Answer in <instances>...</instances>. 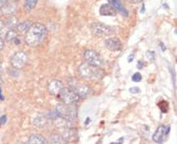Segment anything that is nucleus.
Listing matches in <instances>:
<instances>
[{
    "label": "nucleus",
    "mask_w": 177,
    "mask_h": 144,
    "mask_svg": "<svg viewBox=\"0 0 177 144\" xmlns=\"http://www.w3.org/2000/svg\"><path fill=\"white\" fill-rule=\"evenodd\" d=\"M62 89H63L62 82L57 80H53L49 81V83L48 85V90H49V94L53 95V96H58Z\"/></svg>",
    "instance_id": "obj_9"
},
{
    "label": "nucleus",
    "mask_w": 177,
    "mask_h": 144,
    "mask_svg": "<svg viewBox=\"0 0 177 144\" xmlns=\"http://www.w3.org/2000/svg\"><path fill=\"white\" fill-rule=\"evenodd\" d=\"M37 1L38 0H25V3H24L25 9L27 11H31L36 6Z\"/></svg>",
    "instance_id": "obj_22"
},
{
    "label": "nucleus",
    "mask_w": 177,
    "mask_h": 144,
    "mask_svg": "<svg viewBox=\"0 0 177 144\" xmlns=\"http://www.w3.org/2000/svg\"><path fill=\"white\" fill-rule=\"evenodd\" d=\"M28 144H49V142L42 134H33L29 136Z\"/></svg>",
    "instance_id": "obj_14"
},
{
    "label": "nucleus",
    "mask_w": 177,
    "mask_h": 144,
    "mask_svg": "<svg viewBox=\"0 0 177 144\" xmlns=\"http://www.w3.org/2000/svg\"><path fill=\"white\" fill-rule=\"evenodd\" d=\"M100 14L101 16L114 17L117 14V11L110 4H103L100 8Z\"/></svg>",
    "instance_id": "obj_13"
},
{
    "label": "nucleus",
    "mask_w": 177,
    "mask_h": 144,
    "mask_svg": "<svg viewBox=\"0 0 177 144\" xmlns=\"http://www.w3.org/2000/svg\"><path fill=\"white\" fill-rule=\"evenodd\" d=\"M4 45H5V42L3 39L0 38V51H1L4 49Z\"/></svg>",
    "instance_id": "obj_26"
},
{
    "label": "nucleus",
    "mask_w": 177,
    "mask_h": 144,
    "mask_svg": "<svg viewBox=\"0 0 177 144\" xmlns=\"http://www.w3.org/2000/svg\"><path fill=\"white\" fill-rule=\"evenodd\" d=\"M6 40L8 42H14L15 39L18 38V33L17 31H15L14 29H10L7 33H6Z\"/></svg>",
    "instance_id": "obj_20"
},
{
    "label": "nucleus",
    "mask_w": 177,
    "mask_h": 144,
    "mask_svg": "<svg viewBox=\"0 0 177 144\" xmlns=\"http://www.w3.org/2000/svg\"><path fill=\"white\" fill-rule=\"evenodd\" d=\"M28 56L24 51H18L12 56L11 58V64L14 69H22L24 67V65L27 63Z\"/></svg>",
    "instance_id": "obj_7"
},
{
    "label": "nucleus",
    "mask_w": 177,
    "mask_h": 144,
    "mask_svg": "<svg viewBox=\"0 0 177 144\" xmlns=\"http://www.w3.org/2000/svg\"><path fill=\"white\" fill-rule=\"evenodd\" d=\"M33 123H34V125H36L38 127H43V126H45V124L47 123V121H45V118L43 115H37L35 117Z\"/></svg>",
    "instance_id": "obj_21"
},
{
    "label": "nucleus",
    "mask_w": 177,
    "mask_h": 144,
    "mask_svg": "<svg viewBox=\"0 0 177 144\" xmlns=\"http://www.w3.org/2000/svg\"><path fill=\"white\" fill-rule=\"evenodd\" d=\"M47 35V28L42 23H34L25 34V43L30 47H37L40 45Z\"/></svg>",
    "instance_id": "obj_1"
},
{
    "label": "nucleus",
    "mask_w": 177,
    "mask_h": 144,
    "mask_svg": "<svg viewBox=\"0 0 177 144\" xmlns=\"http://www.w3.org/2000/svg\"><path fill=\"white\" fill-rule=\"evenodd\" d=\"M55 112L58 116H61L63 118L73 121L77 117V107L74 104H65L62 103L57 104Z\"/></svg>",
    "instance_id": "obj_3"
},
{
    "label": "nucleus",
    "mask_w": 177,
    "mask_h": 144,
    "mask_svg": "<svg viewBox=\"0 0 177 144\" xmlns=\"http://www.w3.org/2000/svg\"><path fill=\"white\" fill-rule=\"evenodd\" d=\"M78 98H86L90 94V88L85 84H75L72 87Z\"/></svg>",
    "instance_id": "obj_10"
},
{
    "label": "nucleus",
    "mask_w": 177,
    "mask_h": 144,
    "mask_svg": "<svg viewBox=\"0 0 177 144\" xmlns=\"http://www.w3.org/2000/svg\"><path fill=\"white\" fill-rule=\"evenodd\" d=\"M169 133V126H160L158 129L156 130L155 134L152 136V139L156 142V143H163L166 139L167 134Z\"/></svg>",
    "instance_id": "obj_8"
},
{
    "label": "nucleus",
    "mask_w": 177,
    "mask_h": 144,
    "mask_svg": "<svg viewBox=\"0 0 177 144\" xmlns=\"http://www.w3.org/2000/svg\"><path fill=\"white\" fill-rule=\"evenodd\" d=\"M88 122H90V119H89V118L86 119V122H85V124H88Z\"/></svg>",
    "instance_id": "obj_36"
},
{
    "label": "nucleus",
    "mask_w": 177,
    "mask_h": 144,
    "mask_svg": "<svg viewBox=\"0 0 177 144\" xmlns=\"http://www.w3.org/2000/svg\"><path fill=\"white\" fill-rule=\"evenodd\" d=\"M83 57L86 63L90 64V65H93V66L96 67H103L104 66V59L103 57L98 53L97 51L93 50V49H87L84 51V54Z\"/></svg>",
    "instance_id": "obj_6"
},
{
    "label": "nucleus",
    "mask_w": 177,
    "mask_h": 144,
    "mask_svg": "<svg viewBox=\"0 0 177 144\" xmlns=\"http://www.w3.org/2000/svg\"><path fill=\"white\" fill-rule=\"evenodd\" d=\"M122 142H123V138H121V140H119L118 142H111L110 144H122Z\"/></svg>",
    "instance_id": "obj_33"
},
{
    "label": "nucleus",
    "mask_w": 177,
    "mask_h": 144,
    "mask_svg": "<svg viewBox=\"0 0 177 144\" xmlns=\"http://www.w3.org/2000/svg\"><path fill=\"white\" fill-rule=\"evenodd\" d=\"M14 43H15L16 45H21V40H19L18 38H16V39H15V41H14Z\"/></svg>",
    "instance_id": "obj_31"
},
{
    "label": "nucleus",
    "mask_w": 177,
    "mask_h": 144,
    "mask_svg": "<svg viewBox=\"0 0 177 144\" xmlns=\"http://www.w3.org/2000/svg\"><path fill=\"white\" fill-rule=\"evenodd\" d=\"M91 30L92 33L96 37H104L114 34L115 29L112 26H109L107 24H104L102 22H94L91 25Z\"/></svg>",
    "instance_id": "obj_4"
},
{
    "label": "nucleus",
    "mask_w": 177,
    "mask_h": 144,
    "mask_svg": "<svg viewBox=\"0 0 177 144\" xmlns=\"http://www.w3.org/2000/svg\"><path fill=\"white\" fill-rule=\"evenodd\" d=\"M108 2H109V4L112 6V7H113L116 11L120 12L124 17H127V16L129 15L128 11H127L126 8L122 5V3L119 1V0H108Z\"/></svg>",
    "instance_id": "obj_15"
},
{
    "label": "nucleus",
    "mask_w": 177,
    "mask_h": 144,
    "mask_svg": "<svg viewBox=\"0 0 177 144\" xmlns=\"http://www.w3.org/2000/svg\"><path fill=\"white\" fill-rule=\"evenodd\" d=\"M8 2V0H0V10L2 9L3 6Z\"/></svg>",
    "instance_id": "obj_28"
},
{
    "label": "nucleus",
    "mask_w": 177,
    "mask_h": 144,
    "mask_svg": "<svg viewBox=\"0 0 177 144\" xmlns=\"http://www.w3.org/2000/svg\"><path fill=\"white\" fill-rule=\"evenodd\" d=\"M31 22L29 21H22L19 24L17 25V30L19 32V33H26V32L28 31V29L30 28L31 26Z\"/></svg>",
    "instance_id": "obj_18"
},
{
    "label": "nucleus",
    "mask_w": 177,
    "mask_h": 144,
    "mask_svg": "<svg viewBox=\"0 0 177 144\" xmlns=\"http://www.w3.org/2000/svg\"><path fill=\"white\" fill-rule=\"evenodd\" d=\"M141 80H142V76H141V75L140 73H136L132 76V80L135 81V82H140V81H141Z\"/></svg>",
    "instance_id": "obj_24"
},
{
    "label": "nucleus",
    "mask_w": 177,
    "mask_h": 144,
    "mask_svg": "<svg viewBox=\"0 0 177 144\" xmlns=\"http://www.w3.org/2000/svg\"><path fill=\"white\" fill-rule=\"evenodd\" d=\"M4 100V96H2L1 94V88H0V101H3Z\"/></svg>",
    "instance_id": "obj_34"
},
{
    "label": "nucleus",
    "mask_w": 177,
    "mask_h": 144,
    "mask_svg": "<svg viewBox=\"0 0 177 144\" xmlns=\"http://www.w3.org/2000/svg\"><path fill=\"white\" fill-rule=\"evenodd\" d=\"M4 24H5L6 26H7L8 28L13 29V28L15 27V26H17V25H18V19H17V18H16V17H14V16H11V17H9L7 19H6Z\"/></svg>",
    "instance_id": "obj_19"
},
{
    "label": "nucleus",
    "mask_w": 177,
    "mask_h": 144,
    "mask_svg": "<svg viewBox=\"0 0 177 144\" xmlns=\"http://www.w3.org/2000/svg\"><path fill=\"white\" fill-rule=\"evenodd\" d=\"M6 120H7V117H6L5 115L2 116L1 118H0V124H1V125H2V124H5V123H6Z\"/></svg>",
    "instance_id": "obj_27"
},
{
    "label": "nucleus",
    "mask_w": 177,
    "mask_h": 144,
    "mask_svg": "<svg viewBox=\"0 0 177 144\" xmlns=\"http://www.w3.org/2000/svg\"><path fill=\"white\" fill-rule=\"evenodd\" d=\"M78 73H80L81 76L85 78V80H101V78L104 76V71L99 68L90 65L88 63H82L78 67Z\"/></svg>",
    "instance_id": "obj_2"
},
{
    "label": "nucleus",
    "mask_w": 177,
    "mask_h": 144,
    "mask_svg": "<svg viewBox=\"0 0 177 144\" xmlns=\"http://www.w3.org/2000/svg\"><path fill=\"white\" fill-rule=\"evenodd\" d=\"M145 56L150 62H153L155 60V52L153 50H147L145 52Z\"/></svg>",
    "instance_id": "obj_23"
},
{
    "label": "nucleus",
    "mask_w": 177,
    "mask_h": 144,
    "mask_svg": "<svg viewBox=\"0 0 177 144\" xmlns=\"http://www.w3.org/2000/svg\"><path fill=\"white\" fill-rule=\"evenodd\" d=\"M130 92L132 94H137L140 92V89L139 87H131L130 88Z\"/></svg>",
    "instance_id": "obj_25"
},
{
    "label": "nucleus",
    "mask_w": 177,
    "mask_h": 144,
    "mask_svg": "<svg viewBox=\"0 0 177 144\" xmlns=\"http://www.w3.org/2000/svg\"><path fill=\"white\" fill-rule=\"evenodd\" d=\"M2 82H3V80H1V78H0V85H1V84H2Z\"/></svg>",
    "instance_id": "obj_37"
},
{
    "label": "nucleus",
    "mask_w": 177,
    "mask_h": 144,
    "mask_svg": "<svg viewBox=\"0 0 177 144\" xmlns=\"http://www.w3.org/2000/svg\"><path fill=\"white\" fill-rule=\"evenodd\" d=\"M2 28H3V23H2V22H0V31L2 30Z\"/></svg>",
    "instance_id": "obj_35"
},
{
    "label": "nucleus",
    "mask_w": 177,
    "mask_h": 144,
    "mask_svg": "<svg viewBox=\"0 0 177 144\" xmlns=\"http://www.w3.org/2000/svg\"><path fill=\"white\" fill-rule=\"evenodd\" d=\"M1 11L4 15H11L12 16L17 11V4L15 2L6 3L2 7Z\"/></svg>",
    "instance_id": "obj_17"
},
{
    "label": "nucleus",
    "mask_w": 177,
    "mask_h": 144,
    "mask_svg": "<svg viewBox=\"0 0 177 144\" xmlns=\"http://www.w3.org/2000/svg\"><path fill=\"white\" fill-rule=\"evenodd\" d=\"M104 45L111 51H118L122 48V44L119 39L117 38H109L104 41Z\"/></svg>",
    "instance_id": "obj_11"
},
{
    "label": "nucleus",
    "mask_w": 177,
    "mask_h": 144,
    "mask_svg": "<svg viewBox=\"0 0 177 144\" xmlns=\"http://www.w3.org/2000/svg\"><path fill=\"white\" fill-rule=\"evenodd\" d=\"M128 1L132 2V3H139V2L141 1V0H128Z\"/></svg>",
    "instance_id": "obj_32"
},
{
    "label": "nucleus",
    "mask_w": 177,
    "mask_h": 144,
    "mask_svg": "<svg viewBox=\"0 0 177 144\" xmlns=\"http://www.w3.org/2000/svg\"><path fill=\"white\" fill-rule=\"evenodd\" d=\"M49 144H66L67 141L64 139V137L59 134H52L49 135Z\"/></svg>",
    "instance_id": "obj_16"
},
{
    "label": "nucleus",
    "mask_w": 177,
    "mask_h": 144,
    "mask_svg": "<svg viewBox=\"0 0 177 144\" xmlns=\"http://www.w3.org/2000/svg\"><path fill=\"white\" fill-rule=\"evenodd\" d=\"M143 66H144V63H143L142 61H139V62H137V68H139V69H142Z\"/></svg>",
    "instance_id": "obj_29"
},
{
    "label": "nucleus",
    "mask_w": 177,
    "mask_h": 144,
    "mask_svg": "<svg viewBox=\"0 0 177 144\" xmlns=\"http://www.w3.org/2000/svg\"><path fill=\"white\" fill-rule=\"evenodd\" d=\"M57 97H59V99L65 104H75L80 100V98L76 94L75 91L70 87H63Z\"/></svg>",
    "instance_id": "obj_5"
},
{
    "label": "nucleus",
    "mask_w": 177,
    "mask_h": 144,
    "mask_svg": "<svg viewBox=\"0 0 177 144\" xmlns=\"http://www.w3.org/2000/svg\"><path fill=\"white\" fill-rule=\"evenodd\" d=\"M61 135L64 137V139L66 140L67 142L68 141H76L77 139V130H74V129H72V128L62 130Z\"/></svg>",
    "instance_id": "obj_12"
},
{
    "label": "nucleus",
    "mask_w": 177,
    "mask_h": 144,
    "mask_svg": "<svg viewBox=\"0 0 177 144\" xmlns=\"http://www.w3.org/2000/svg\"><path fill=\"white\" fill-rule=\"evenodd\" d=\"M133 59H134V54H131V55L128 57V62H129V63H131V62L133 61Z\"/></svg>",
    "instance_id": "obj_30"
}]
</instances>
